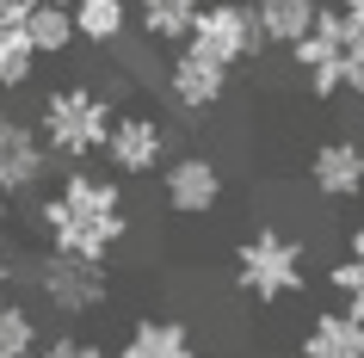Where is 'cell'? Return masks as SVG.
<instances>
[{
	"label": "cell",
	"instance_id": "cell-28",
	"mask_svg": "<svg viewBox=\"0 0 364 358\" xmlns=\"http://www.w3.org/2000/svg\"><path fill=\"white\" fill-rule=\"evenodd\" d=\"M31 358H38V352H31Z\"/></svg>",
	"mask_w": 364,
	"mask_h": 358
},
{
	"label": "cell",
	"instance_id": "cell-23",
	"mask_svg": "<svg viewBox=\"0 0 364 358\" xmlns=\"http://www.w3.org/2000/svg\"><path fill=\"white\" fill-rule=\"evenodd\" d=\"M19 6H25V0H0V31H13V25H19Z\"/></svg>",
	"mask_w": 364,
	"mask_h": 358
},
{
	"label": "cell",
	"instance_id": "cell-27",
	"mask_svg": "<svg viewBox=\"0 0 364 358\" xmlns=\"http://www.w3.org/2000/svg\"><path fill=\"white\" fill-rule=\"evenodd\" d=\"M50 6H62V13H68V6H75V0H50Z\"/></svg>",
	"mask_w": 364,
	"mask_h": 358
},
{
	"label": "cell",
	"instance_id": "cell-12",
	"mask_svg": "<svg viewBox=\"0 0 364 358\" xmlns=\"http://www.w3.org/2000/svg\"><path fill=\"white\" fill-rule=\"evenodd\" d=\"M112 358H204V339L179 315H142V321H130V334L117 339Z\"/></svg>",
	"mask_w": 364,
	"mask_h": 358
},
{
	"label": "cell",
	"instance_id": "cell-7",
	"mask_svg": "<svg viewBox=\"0 0 364 358\" xmlns=\"http://www.w3.org/2000/svg\"><path fill=\"white\" fill-rule=\"evenodd\" d=\"M229 87H235L229 68L204 62L198 50H186V43H179V50L161 62V93H167L173 112H179V117H192V124H198V117H210L216 105L229 99Z\"/></svg>",
	"mask_w": 364,
	"mask_h": 358
},
{
	"label": "cell",
	"instance_id": "cell-11",
	"mask_svg": "<svg viewBox=\"0 0 364 358\" xmlns=\"http://www.w3.org/2000/svg\"><path fill=\"white\" fill-rule=\"evenodd\" d=\"M309 186L327 204L364 198V142L358 136H327V142H315V154H309Z\"/></svg>",
	"mask_w": 364,
	"mask_h": 358
},
{
	"label": "cell",
	"instance_id": "cell-26",
	"mask_svg": "<svg viewBox=\"0 0 364 358\" xmlns=\"http://www.w3.org/2000/svg\"><path fill=\"white\" fill-rule=\"evenodd\" d=\"M0 235H6V198H0Z\"/></svg>",
	"mask_w": 364,
	"mask_h": 358
},
{
	"label": "cell",
	"instance_id": "cell-15",
	"mask_svg": "<svg viewBox=\"0 0 364 358\" xmlns=\"http://www.w3.org/2000/svg\"><path fill=\"white\" fill-rule=\"evenodd\" d=\"M68 19H75V38L80 43H93V50H117L124 31L136 25V13H130V0H75Z\"/></svg>",
	"mask_w": 364,
	"mask_h": 358
},
{
	"label": "cell",
	"instance_id": "cell-24",
	"mask_svg": "<svg viewBox=\"0 0 364 358\" xmlns=\"http://www.w3.org/2000/svg\"><path fill=\"white\" fill-rule=\"evenodd\" d=\"M6 284H13V253H6V241H0V297H6Z\"/></svg>",
	"mask_w": 364,
	"mask_h": 358
},
{
	"label": "cell",
	"instance_id": "cell-4",
	"mask_svg": "<svg viewBox=\"0 0 364 358\" xmlns=\"http://www.w3.org/2000/svg\"><path fill=\"white\" fill-rule=\"evenodd\" d=\"M112 99L99 93V87H87V80H68V87H56V93H43L38 105V136L43 149L56 154V161H93L99 149H105V136H112Z\"/></svg>",
	"mask_w": 364,
	"mask_h": 358
},
{
	"label": "cell",
	"instance_id": "cell-19",
	"mask_svg": "<svg viewBox=\"0 0 364 358\" xmlns=\"http://www.w3.org/2000/svg\"><path fill=\"white\" fill-rule=\"evenodd\" d=\"M19 13H25V6H19ZM31 75H38V50H31V38H25V25L0 31V93L25 87Z\"/></svg>",
	"mask_w": 364,
	"mask_h": 358
},
{
	"label": "cell",
	"instance_id": "cell-17",
	"mask_svg": "<svg viewBox=\"0 0 364 358\" xmlns=\"http://www.w3.org/2000/svg\"><path fill=\"white\" fill-rule=\"evenodd\" d=\"M19 25H25V38H31V50H38V62L62 56V50L75 43V19H68L62 6H50V0H25Z\"/></svg>",
	"mask_w": 364,
	"mask_h": 358
},
{
	"label": "cell",
	"instance_id": "cell-18",
	"mask_svg": "<svg viewBox=\"0 0 364 358\" xmlns=\"http://www.w3.org/2000/svg\"><path fill=\"white\" fill-rule=\"evenodd\" d=\"M38 346H43V327L31 315V302L0 297V358H31Z\"/></svg>",
	"mask_w": 364,
	"mask_h": 358
},
{
	"label": "cell",
	"instance_id": "cell-8",
	"mask_svg": "<svg viewBox=\"0 0 364 358\" xmlns=\"http://www.w3.org/2000/svg\"><path fill=\"white\" fill-rule=\"evenodd\" d=\"M99 154H105L112 179H149V173L167 167V124L154 112H117Z\"/></svg>",
	"mask_w": 364,
	"mask_h": 358
},
{
	"label": "cell",
	"instance_id": "cell-2",
	"mask_svg": "<svg viewBox=\"0 0 364 358\" xmlns=\"http://www.w3.org/2000/svg\"><path fill=\"white\" fill-rule=\"evenodd\" d=\"M296 75H303L309 99H346L364 93V25H352L340 6H321V19L296 50Z\"/></svg>",
	"mask_w": 364,
	"mask_h": 358
},
{
	"label": "cell",
	"instance_id": "cell-1",
	"mask_svg": "<svg viewBox=\"0 0 364 358\" xmlns=\"http://www.w3.org/2000/svg\"><path fill=\"white\" fill-rule=\"evenodd\" d=\"M38 235H43L50 253L105 265L117 247L130 241V198H124V179L68 167L62 186L38 204Z\"/></svg>",
	"mask_w": 364,
	"mask_h": 358
},
{
	"label": "cell",
	"instance_id": "cell-13",
	"mask_svg": "<svg viewBox=\"0 0 364 358\" xmlns=\"http://www.w3.org/2000/svg\"><path fill=\"white\" fill-rule=\"evenodd\" d=\"M296 358H364V321L346 315V309L309 315L303 339H296Z\"/></svg>",
	"mask_w": 364,
	"mask_h": 358
},
{
	"label": "cell",
	"instance_id": "cell-6",
	"mask_svg": "<svg viewBox=\"0 0 364 358\" xmlns=\"http://www.w3.org/2000/svg\"><path fill=\"white\" fill-rule=\"evenodd\" d=\"M186 50H198L204 62L229 68V75L241 62H259L266 56V38H259V19H253V0H204Z\"/></svg>",
	"mask_w": 364,
	"mask_h": 358
},
{
	"label": "cell",
	"instance_id": "cell-20",
	"mask_svg": "<svg viewBox=\"0 0 364 358\" xmlns=\"http://www.w3.org/2000/svg\"><path fill=\"white\" fill-rule=\"evenodd\" d=\"M327 284H333V297L346 302V315L364 321V260H346L340 253V260L327 265Z\"/></svg>",
	"mask_w": 364,
	"mask_h": 358
},
{
	"label": "cell",
	"instance_id": "cell-10",
	"mask_svg": "<svg viewBox=\"0 0 364 358\" xmlns=\"http://www.w3.org/2000/svg\"><path fill=\"white\" fill-rule=\"evenodd\" d=\"M50 179V149L31 117L0 105V198H31Z\"/></svg>",
	"mask_w": 364,
	"mask_h": 358
},
{
	"label": "cell",
	"instance_id": "cell-16",
	"mask_svg": "<svg viewBox=\"0 0 364 358\" xmlns=\"http://www.w3.org/2000/svg\"><path fill=\"white\" fill-rule=\"evenodd\" d=\"M130 13L149 43H186L198 13H204V0H130Z\"/></svg>",
	"mask_w": 364,
	"mask_h": 358
},
{
	"label": "cell",
	"instance_id": "cell-14",
	"mask_svg": "<svg viewBox=\"0 0 364 358\" xmlns=\"http://www.w3.org/2000/svg\"><path fill=\"white\" fill-rule=\"evenodd\" d=\"M327 0H253V19H259V38L266 50H296V43L315 31Z\"/></svg>",
	"mask_w": 364,
	"mask_h": 358
},
{
	"label": "cell",
	"instance_id": "cell-25",
	"mask_svg": "<svg viewBox=\"0 0 364 358\" xmlns=\"http://www.w3.org/2000/svg\"><path fill=\"white\" fill-rule=\"evenodd\" d=\"M333 6H340V13H346L352 25H364V0H333Z\"/></svg>",
	"mask_w": 364,
	"mask_h": 358
},
{
	"label": "cell",
	"instance_id": "cell-21",
	"mask_svg": "<svg viewBox=\"0 0 364 358\" xmlns=\"http://www.w3.org/2000/svg\"><path fill=\"white\" fill-rule=\"evenodd\" d=\"M38 358H112L99 339H80V334H56V339H43Z\"/></svg>",
	"mask_w": 364,
	"mask_h": 358
},
{
	"label": "cell",
	"instance_id": "cell-3",
	"mask_svg": "<svg viewBox=\"0 0 364 358\" xmlns=\"http://www.w3.org/2000/svg\"><path fill=\"white\" fill-rule=\"evenodd\" d=\"M235 290L259 309L272 302H290L309 290V247L290 235V228H253L235 241Z\"/></svg>",
	"mask_w": 364,
	"mask_h": 358
},
{
	"label": "cell",
	"instance_id": "cell-22",
	"mask_svg": "<svg viewBox=\"0 0 364 358\" xmlns=\"http://www.w3.org/2000/svg\"><path fill=\"white\" fill-rule=\"evenodd\" d=\"M340 253H346V260H364V223L352 228V235H346V247H340Z\"/></svg>",
	"mask_w": 364,
	"mask_h": 358
},
{
	"label": "cell",
	"instance_id": "cell-5",
	"mask_svg": "<svg viewBox=\"0 0 364 358\" xmlns=\"http://www.w3.org/2000/svg\"><path fill=\"white\" fill-rule=\"evenodd\" d=\"M31 290H38L43 309H56L62 321H87L112 302V272L99 260H68V253H50L43 247L38 265H31Z\"/></svg>",
	"mask_w": 364,
	"mask_h": 358
},
{
	"label": "cell",
	"instance_id": "cell-9",
	"mask_svg": "<svg viewBox=\"0 0 364 358\" xmlns=\"http://www.w3.org/2000/svg\"><path fill=\"white\" fill-rule=\"evenodd\" d=\"M223 161L216 154H167V167H161V198H167L173 216H216L223 210Z\"/></svg>",
	"mask_w": 364,
	"mask_h": 358
}]
</instances>
